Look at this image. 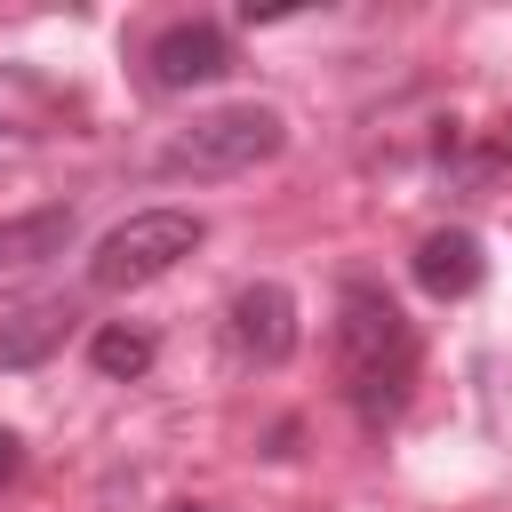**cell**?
<instances>
[{"label": "cell", "instance_id": "obj_1", "mask_svg": "<svg viewBox=\"0 0 512 512\" xmlns=\"http://www.w3.org/2000/svg\"><path fill=\"white\" fill-rule=\"evenodd\" d=\"M336 376H344V400H352L368 424L400 416V400H408L416 328H408V312H400L376 280H344V288H336Z\"/></svg>", "mask_w": 512, "mask_h": 512}, {"label": "cell", "instance_id": "obj_2", "mask_svg": "<svg viewBox=\"0 0 512 512\" xmlns=\"http://www.w3.org/2000/svg\"><path fill=\"white\" fill-rule=\"evenodd\" d=\"M200 240H208V224H200L192 208H144V216L112 224V232L96 240V256H88V288H104V296L152 288V280L176 272Z\"/></svg>", "mask_w": 512, "mask_h": 512}, {"label": "cell", "instance_id": "obj_3", "mask_svg": "<svg viewBox=\"0 0 512 512\" xmlns=\"http://www.w3.org/2000/svg\"><path fill=\"white\" fill-rule=\"evenodd\" d=\"M288 144V120L272 104H224V112H200L184 136L160 144V168L168 176H240L256 160H272Z\"/></svg>", "mask_w": 512, "mask_h": 512}, {"label": "cell", "instance_id": "obj_4", "mask_svg": "<svg viewBox=\"0 0 512 512\" xmlns=\"http://www.w3.org/2000/svg\"><path fill=\"white\" fill-rule=\"evenodd\" d=\"M224 344H232V360H248V368H280V360L296 352V296H288L280 280H248V288L224 304Z\"/></svg>", "mask_w": 512, "mask_h": 512}, {"label": "cell", "instance_id": "obj_5", "mask_svg": "<svg viewBox=\"0 0 512 512\" xmlns=\"http://www.w3.org/2000/svg\"><path fill=\"white\" fill-rule=\"evenodd\" d=\"M144 64H152V88H208V80H224L232 72V40L216 32V24H168L152 48H144Z\"/></svg>", "mask_w": 512, "mask_h": 512}, {"label": "cell", "instance_id": "obj_6", "mask_svg": "<svg viewBox=\"0 0 512 512\" xmlns=\"http://www.w3.org/2000/svg\"><path fill=\"white\" fill-rule=\"evenodd\" d=\"M64 120H80L72 88H56V80L32 72V64H0V136L32 144V136H56Z\"/></svg>", "mask_w": 512, "mask_h": 512}, {"label": "cell", "instance_id": "obj_7", "mask_svg": "<svg viewBox=\"0 0 512 512\" xmlns=\"http://www.w3.org/2000/svg\"><path fill=\"white\" fill-rule=\"evenodd\" d=\"M408 272H416V288H424V296H472V288H480V272H488V256H480V240H472L464 224H440V232H424V240H416Z\"/></svg>", "mask_w": 512, "mask_h": 512}, {"label": "cell", "instance_id": "obj_8", "mask_svg": "<svg viewBox=\"0 0 512 512\" xmlns=\"http://www.w3.org/2000/svg\"><path fill=\"white\" fill-rule=\"evenodd\" d=\"M72 208H32V216H16V224H0V288L8 280H24V272H40V264H56L64 248H72Z\"/></svg>", "mask_w": 512, "mask_h": 512}, {"label": "cell", "instance_id": "obj_9", "mask_svg": "<svg viewBox=\"0 0 512 512\" xmlns=\"http://www.w3.org/2000/svg\"><path fill=\"white\" fill-rule=\"evenodd\" d=\"M72 328H80L72 304H24L16 320H0V368H40L48 352H64Z\"/></svg>", "mask_w": 512, "mask_h": 512}, {"label": "cell", "instance_id": "obj_10", "mask_svg": "<svg viewBox=\"0 0 512 512\" xmlns=\"http://www.w3.org/2000/svg\"><path fill=\"white\" fill-rule=\"evenodd\" d=\"M88 352H96V368H104V376H144V368H152V336H144V328H128V320L96 328V344H88Z\"/></svg>", "mask_w": 512, "mask_h": 512}, {"label": "cell", "instance_id": "obj_11", "mask_svg": "<svg viewBox=\"0 0 512 512\" xmlns=\"http://www.w3.org/2000/svg\"><path fill=\"white\" fill-rule=\"evenodd\" d=\"M16 472H24V440H16V432H0V488H8Z\"/></svg>", "mask_w": 512, "mask_h": 512}, {"label": "cell", "instance_id": "obj_12", "mask_svg": "<svg viewBox=\"0 0 512 512\" xmlns=\"http://www.w3.org/2000/svg\"><path fill=\"white\" fill-rule=\"evenodd\" d=\"M176 512H208V504H176Z\"/></svg>", "mask_w": 512, "mask_h": 512}]
</instances>
